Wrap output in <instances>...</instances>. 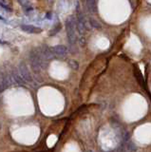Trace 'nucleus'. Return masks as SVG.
<instances>
[{
  "label": "nucleus",
  "mask_w": 151,
  "mask_h": 152,
  "mask_svg": "<svg viewBox=\"0 0 151 152\" xmlns=\"http://www.w3.org/2000/svg\"><path fill=\"white\" fill-rule=\"evenodd\" d=\"M12 77H13V81L15 82L16 84H18V85L23 86L25 84V81H24V79L22 78L19 70H16L15 68H13V70H12Z\"/></svg>",
  "instance_id": "4"
},
{
  "label": "nucleus",
  "mask_w": 151,
  "mask_h": 152,
  "mask_svg": "<svg viewBox=\"0 0 151 152\" xmlns=\"http://www.w3.org/2000/svg\"><path fill=\"white\" fill-rule=\"evenodd\" d=\"M39 51L41 52V54H42V56L46 60H51L54 57V53L52 51V49H51L46 45H43L42 47L39 49Z\"/></svg>",
  "instance_id": "3"
},
{
  "label": "nucleus",
  "mask_w": 151,
  "mask_h": 152,
  "mask_svg": "<svg viewBox=\"0 0 151 152\" xmlns=\"http://www.w3.org/2000/svg\"><path fill=\"white\" fill-rule=\"evenodd\" d=\"M0 20H3V18H2L1 16H0Z\"/></svg>",
  "instance_id": "17"
},
{
  "label": "nucleus",
  "mask_w": 151,
  "mask_h": 152,
  "mask_svg": "<svg viewBox=\"0 0 151 152\" xmlns=\"http://www.w3.org/2000/svg\"><path fill=\"white\" fill-rule=\"evenodd\" d=\"M86 6L90 13H96L97 6H96V0H86Z\"/></svg>",
  "instance_id": "8"
},
{
  "label": "nucleus",
  "mask_w": 151,
  "mask_h": 152,
  "mask_svg": "<svg viewBox=\"0 0 151 152\" xmlns=\"http://www.w3.org/2000/svg\"><path fill=\"white\" fill-rule=\"evenodd\" d=\"M61 28H62V25L60 24V23H57V24H55L53 28L51 30V32H50V33H48V35H50V36L55 35V34L57 33L60 30H61Z\"/></svg>",
  "instance_id": "10"
},
{
  "label": "nucleus",
  "mask_w": 151,
  "mask_h": 152,
  "mask_svg": "<svg viewBox=\"0 0 151 152\" xmlns=\"http://www.w3.org/2000/svg\"><path fill=\"white\" fill-rule=\"evenodd\" d=\"M18 70H19L20 74L22 76V78L24 79V81H27V82H32V75L29 73V71L28 70V67L26 66V64L24 62H21L18 66Z\"/></svg>",
  "instance_id": "2"
},
{
  "label": "nucleus",
  "mask_w": 151,
  "mask_h": 152,
  "mask_svg": "<svg viewBox=\"0 0 151 152\" xmlns=\"http://www.w3.org/2000/svg\"><path fill=\"white\" fill-rule=\"evenodd\" d=\"M75 26H76V29H77V30H78L79 33L82 34V35H83V34H85L86 30V25L84 24V23L77 20L76 25H75Z\"/></svg>",
  "instance_id": "9"
},
{
  "label": "nucleus",
  "mask_w": 151,
  "mask_h": 152,
  "mask_svg": "<svg viewBox=\"0 0 151 152\" xmlns=\"http://www.w3.org/2000/svg\"><path fill=\"white\" fill-rule=\"evenodd\" d=\"M18 2H19V4H21L22 6H25L26 4H28L29 0H18Z\"/></svg>",
  "instance_id": "15"
},
{
  "label": "nucleus",
  "mask_w": 151,
  "mask_h": 152,
  "mask_svg": "<svg viewBox=\"0 0 151 152\" xmlns=\"http://www.w3.org/2000/svg\"><path fill=\"white\" fill-rule=\"evenodd\" d=\"M0 129H1V123H0Z\"/></svg>",
  "instance_id": "19"
},
{
  "label": "nucleus",
  "mask_w": 151,
  "mask_h": 152,
  "mask_svg": "<svg viewBox=\"0 0 151 152\" xmlns=\"http://www.w3.org/2000/svg\"><path fill=\"white\" fill-rule=\"evenodd\" d=\"M74 21L72 18L69 17L66 20V30H67V39H69V43L70 47H73L76 42V35H75V29H74Z\"/></svg>",
  "instance_id": "1"
},
{
  "label": "nucleus",
  "mask_w": 151,
  "mask_h": 152,
  "mask_svg": "<svg viewBox=\"0 0 151 152\" xmlns=\"http://www.w3.org/2000/svg\"><path fill=\"white\" fill-rule=\"evenodd\" d=\"M69 66L70 67V68H72V70H77L79 68V64H78L77 61H75V60H70Z\"/></svg>",
  "instance_id": "12"
},
{
  "label": "nucleus",
  "mask_w": 151,
  "mask_h": 152,
  "mask_svg": "<svg viewBox=\"0 0 151 152\" xmlns=\"http://www.w3.org/2000/svg\"><path fill=\"white\" fill-rule=\"evenodd\" d=\"M79 44H80L81 47H84V46L86 45V39L84 37H81L80 39H79Z\"/></svg>",
  "instance_id": "14"
},
{
  "label": "nucleus",
  "mask_w": 151,
  "mask_h": 152,
  "mask_svg": "<svg viewBox=\"0 0 151 152\" xmlns=\"http://www.w3.org/2000/svg\"><path fill=\"white\" fill-rule=\"evenodd\" d=\"M136 149H137V148H136L135 144L132 142H130V141H128L127 142V150L129 152H135Z\"/></svg>",
  "instance_id": "13"
},
{
  "label": "nucleus",
  "mask_w": 151,
  "mask_h": 152,
  "mask_svg": "<svg viewBox=\"0 0 151 152\" xmlns=\"http://www.w3.org/2000/svg\"><path fill=\"white\" fill-rule=\"evenodd\" d=\"M21 29L28 33H40V32H42V29L38 28V27L32 26V25H22Z\"/></svg>",
  "instance_id": "6"
},
{
  "label": "nucleus",
  "mask_w": 151,
  "mask_h": 152,
  "mask_svg": "<svg viewBox=\"0 0 151 152\" xmlns=\"http://www.w3.org/2000/svg\"><path fill=\"white\" fill-rule=\"evenodd\" d=\"M10 78L6 77L2 73H0V93H2L10 86Z\"/></svg>",
  "instance_id": "5"
},
{
  "label": "nucleus",
  "mask_w": 151,
  "mask_h": 152,
  "mask_svg": "<svg viewBox=\"0 0 151 152\" xmlns=\"http://www.w3.org/2000/svg\"><path fill=\"white\" fill-rule=\"evenodd\" d=\"M89 24H90V26L92 27V28H95V29H101L102 28V26H101V24L98 21H96L95 19H93V18H90L89 19Z\"/></svg>",
  "instance_id": "11"
},
{
  "label": "nucleus",
  "mask_w": 151,
  "mask_h": 152,
  "mask_svg": "<svg viewBox=\"0 0 151 152\" xmlns=\"http://www.w3.org/2000/svg\"><path fill=\"white\" fill-rule=\"evenodd\" d=\"M47 18H48V19L51 18V13H48L47 14Z\"/></svg>",
  "instance_id": "16"
},
{
  "label": "nucleus",
  "mask_w": 151,
  "mask_h": 152,
  "mask_svg": "<svg viewBox=\"0 0 151 152\" xmlns=\"http://www.w3.org/2000/svg\"><path fill=\"white\" fill-rule=\"evenodd\" d=\"M88 152H93V151H92V150H88Z\"/></svg>",
  "instance_id": "18"
},
{
  "label": "nucleus",
  "mask_w": 151,
  "mask_h": 152,
  "mask_svg": "<svg viewBox=\"0 0 151 152\" xmlns=\"http://www.w3.org/2000/svg\"><path fill=\"white\" fill-rule=\"evenodd\" d=\"M52 51H53V53L56 55L63 56L66 54L67 48L63 45H58V46H55V47L52 48Z\"/></svg>",
  "instance_id": "7"
},
{
  "label": "nucleus",
  "mask_w": 151,
  "mask_h": 152,
  "mask_svg": "<svg viewBox=\"0 0 151 152\" xmlns=\"http://www.w3.org/2000/svg\"><path fill=\"white\" fill-rule=\"evenodd\" d=\"M135 152H136V151H135Z\"/></svg>",
  "instance_id": "20"
}]
</instances>
